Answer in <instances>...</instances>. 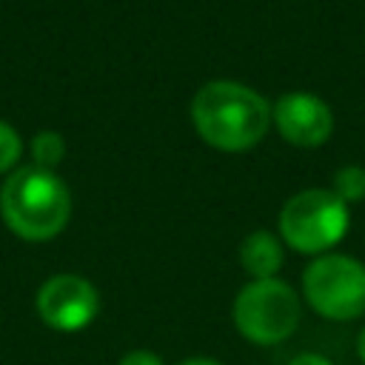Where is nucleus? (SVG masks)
I'll list each match as a JSON object with an SVG mask.
<instances>
[{
	"instance_id": "nucleus-3",
	"label": "nucleus",
	"mask_w": 365,
	"mask_h": 365,
	"mask_svg": "<svg viewBox=\"0 0 365 365\" xmlns=\"http://www.w3.org/2000/svg\"><path fill=\"white\" fill-rule=\"evenodd\" d=\"M351 214L331 188H305L279 211V237L299 254H325L348 231Z\"/></svg>"
},
{
	"instance_id": "nucleus-5",
	"label": "nucleus",
	"mask_w": 365,
	"mask_h": 365,
	"mask_svg": "<svg viewBox=\"0 0 365 365\" xmlns=\"http://www.w3.org/2000/svg\"><path fill=\"white\" fill-rule=\"evenodd\" d=\"M302 294L325 319H356L365 314V265L348 254H319L302 271Z\"/></svg>"
},
{
	"instance_id": "nucleus-7",
	"label": "nucleus",
	"mask_w": 365,
	"mask_h": 365,
	"mask_svg": "<svg viewBox=\"0 0 365 365\" xmlns=\"http://www.w3.org/2000/svg\"><path fill=\"white\" fill-rule=\"evenodd\" d=\"M271 123L297 148H319L334 131V111L311 91H285L271 106Z\"/></svg>"
},
{
	"instance_id": "nucleus-6",
	"label": "nucleus",
	"mask_w": 365,
	"mask_h": 365,
	"mask_svg": "<svg viewBox=\"0 0 365 365\" xmlns=\"http://www.w3.org/2000/svg\"><path fill=\"white\" fill-rule=\"evenodd\" d=\"M100 311L97 288L77 274H57L48 277L37 291V314L40 319L63 334L83 331L94 322Z\"/></svg>"
},
{
	"instance_id": "nucleus-13",
	"label": "nucleus",
	"mask_w": 365,
	"mask_h": 365,
	"mask_svg": "<svg viewBox=\"0 0 365 365\" xmlns=\"http://www.w3.org/2000/svg\"><path fill=\"white\" fill-rule=\"evenodd\" d=\"M288 365H334V362L325 359V356H319V354H299V356H294Z\"/></svg>"
},
{
	"instance_id": "nucleus-8",
	"label": "nucleus",
	"mask_w": 365,
	"mask_h": 365,
	"mask_svg": "<svg viewBox=\"0 0 365 365\" xmlns=\"http://www.w3.org/2000/svg\"><path fill=\"white\" fill-rule=\"evenodd\" d=\"M240 262H242V271L251 279H271V277H277V271L285 262V251H282L279 237L265 231V228L251 231L242 240V245H240Z\"/></svg>"
},
{
	"instance_id": "nucleus-14",
	"label": "nucleus",
	"mask_w": 365,
	"mask_h": 365,
	"mask_svg": "<svg viewBox=\"0 0 365 365\" xmlns=\"http://www.w3.org/2000/svg\"><path fill=\"white\" fill-rule=\"evenodd\" d=\"M180 365H222L217 359H208V356H191V359H182Z\"/></svg>"
},
{
	"instance_id": "nucleus-1",
	"label": "nucleus",
	"mask_w": 365,
	"mask_h": 365,
	"mask_svg": "<svg viewBox=\"0 0 365 365\" xmlns=\"http://www.w3.org/2000/svg\"><path fill=\"white\" fill-rule=\"evenodd\" d=\"M191 123L217 151H248L271 128V103L245 83L211 80L191 100Z\"/></svg>"
},
{
	"instance_id": "nucleus-12",
	"label": "nucleus",
	"mask_w": 365,
	"mask_h": 365,
	"mask_svg": "<svg viewBox=\"0 0 365 365\" xmlns=\"http://www.w3.org/2000/svg\"><path fill=\"white\" fill-rule=\"evenodd\" d=\"M117 365H165V362L154 351H148V348H134V351L123 354Z\"/></svg>"
},
{
	"instance_id": "nucleus-15",
	"label": "nucleus",
	"mask_w": 365,
	"mask_h": 365,
	"mask_svg": "<svg viewBox=\"0 0 365 365\" xmlns=\"http://www.w3.org/2000/svg\"><path fill=\"white\" fill-rule=\"evenodd\" d=\"M356 354H359V359L365 362V328H362L359 336H356Z\"/></svg>"
},
{
	"instance_id": "nucleus-10",
	"label": "nucleus",
	"mask_w": 365,
	"mask_h": 365,
	"mask_svg": "<svg viewBox=\"0 0 365 365\" xmlns=\"http://www.w3.org/2000/svg\"><path fill=\"white\" fill-rule=\"evenodd\" d=\"M331 191L342 202H359V200H365V168L362 165H342V168H336Z\"/></svg>"
},
{
	"instance_id": "nucleus-11",
	"label": "nucleus",
	"mask_w": 365,
	"mask_h": 365,
	"mask_svg": "<svg viewBox=\"0 0 365 365\" xmlns=\"http://www.w3.org/2000/svg\"><path fill=\"white\" fill-rule=\"evenodd\" d=\"M23 154V140L14 131V125H9L6 120H0V174L11 171V165L20 160Z\"/></svg>"
},
{
	"instance_id": "nucleus-4",
	"label": "nucleus",
	"mask_w": 365,
	"mask_h": 365,
	"mask_svg": "<svg viewBox=\"0 0 365 365\" xmlns=\"http://www.w3.org/2000/svg\"><path fill=\"white\" fill-rule=\"evenodd\" d=\"M234 325L254 345H277L297 331L299 297L279 279H251L234 299Z\"/></svg>"
},
{
	"instance_id": "nucleus-9",
	"label": "nucleus",
	"mask_w": 365,
	"mask_h": 365,
	"mask_svg": "<svg viewBox=\"0 0 365 365\" xmlns=\"http://www.w3.org/2000/svg\"><path fill=\"white\" fill-rule=\"evenodd\" d=\"M63 157H66V140L57 131L46 128V131L34 134V140H31V160H34V165L54 171L63 163Z\"/></svg>"
},
{
	"instance_id": "nucleus-2",
	"label": "nucleus",
	"mask_w": 365,
	"mask_h": 365,
	"mask_svg": "<svg viewBox=\"0 0 365 365\" xmlns=\"http://www.w3.org/2000/svg\"><path fill=\"white\" fill-rule=\"evenodd\" d=\"M0 214L20 240L46 242L57 237L71 217L68 185L34 163L14 168L0 188Z\"/></svg>"
}]
</instances>
